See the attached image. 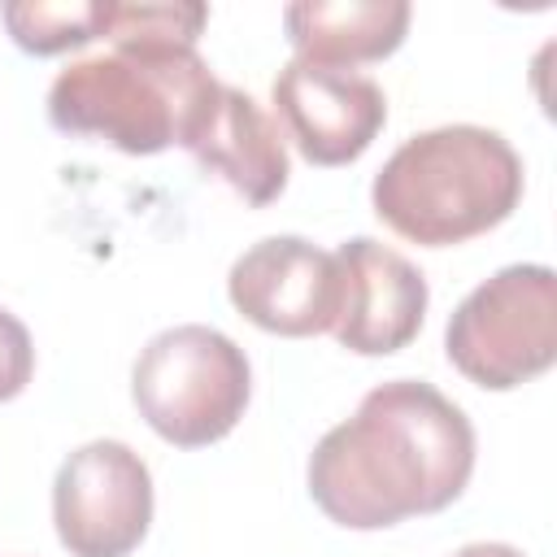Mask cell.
I'll return each instance as SVG.
<instances>
[{
	"mask_svg": "<svg viewBox=\"0 0 557 557\" xmlns=\"http://www.w3.org/2000/svg\"><path fill=\"white\" fill-rule=\"evenodd\" d=\"M52 522L74 557H126L152 522V474L122 440L74 448L52 479Z\"/></svg>",
	"mask_w": 557,
	"mask_h": 557,
	"instance_id": "8992f818",
	"label": "cell"
},
{
	"mask_svg": "<svg viewBox=\"0 0 557 557\" xmlns=\"http://www.w3.org/2000/svg\"><path fill=\"white\" fill-rule=\"evenodd\" d=\"M274 113L305 161L348 165L387 122V96L357 70L313 65L292 57L274 78Z\"/></svg>",
	"mask_w": 557,
	"mask_h": 557,
	"instance_id": "ba28073f",
	"label": "cell"
},
{
	"mask_svg": "<svg viewBox=\"0 0 557 557\" xmlns=\"http://www.w3.org/2000/svg\"><path fill=\"white\" fill-rule=\"evenodd\" d=\"M139 418L174 448H205L235 431L252 396L244 348L200 322L152 335L131 370Z\"/></svg>",
	"mask_w": 557,
	"mask_h": 557,
	"instance_id": "277c9868",
	"label": "cell"
},
{
	"mask_svg": "<svg viewBox=\"0 0 557 557\" xmlns=\"http://www.w3.org/2000/svg\"><path fill=\"white\" fill-rule=\"evenodd\" d=\"M191 157L205 170L222 174L248 205H270L287 187V148L278 126L248 91L226 83Z\"/></svg>",
	"mask_w": 557,
	"mask_h": 557,
	"instance_id": "8fae6325",
	"label": "cell"
},
{
	"mask_svg": "<svg viewBox=\"0 0 557 557\" xmlns=\"http://www.w3.org/2000/svg\"><path fill=\"white\" fill-rule=\"evenodd\" d=\"M335 265H339V313L331 326L335 339L361 357L400 352L422 331V313H426L422 270L370 235L344 239L335 248Z\"/></svg>",
	"mask_w": 557,
	"mask_h": 557,
	"instance_id": "9c48e42d",
	"label": "cell"
},
{
	"mask_svg": "<svg viewBox=\"0 0 557 557\" xmlns=\"http://www.w3.org/2000/svg\"><path fill=\"white\" fill-rule=\"evenodd\" d=\"M113 52L70 61L48 87V117L65 135L104 139L131 157L196 148L222 83L191 44L109 39Z\"/></svg>",
	"mask_w": 557,
	"mask_h": 557,
	"instance_id": "7a4b0ae2",
	"label": "cell"
},
{
	"mask_svg": "<svg viewBox=\"0 0 557 557\" xmlns=\"http://www.w3.org/2000/svg\"><path fill=\"white\" fill-rule=\"evenodd\" d=\"M453 557H527V553H522V548H513V544L483 540V544H466V548H457Z\"/></svg>",
	"mask_w": 557,
	"mask_h": 557,
	"instance_id": "9a60e30c",
	"label": "cell"
},
{
	"mask_svg": "<svg viewBox=\"0 0 557 557\" xmlns=\"http://www.w3.org/2000/svg\"><path fill=\"white\" fill-rule=\"evenodd\" d=\"M35 374V344H30V331L9 313L0 309V400H13L26 392Z\"/></svg>",
	"mask_w": 557,
	"mask_h": 557,
	"instance_id": "5bb4252c",
	"label": "cell"
},
{
	"mask_svg": "<svg viewBox=\"0 0 557 557\" xmlns=\"http://www.w3.org/2000/svg\"><path fill=\"white\" fill-rule=\"evenodd\" d=\"M283 30L300 61L348 70L357 61H383L405 44V0H296L283 9Z\"/></svg>",
	"mask_w": 557,
	"mask_h": 557,
	"instance_id": "30bf717a",
	"label": "cell"
},
{
	"mask_svg": "<svg viewBox=\"0 0 557 557\" xmlns=\"http://www.w3.org/2000/svg\"><path fill=\"white\" fill-rule=\"evenodd\" d=\"M374 213L405 239L448 248L500 226L522 200V157L500 131L435 126L409 135L374 174Z\"/></svg>",
	"mask_w": 557,
	"mask_h": 557,
	"instance_id": "3957f363",
	"label": "cell"
},
{
	"mask_svg": "<svg viewBox=\"0 0 557 557\" xmlns=\"http://www.w3.org/2000/svg\"><path fill=\"white\" fill-rule=\"evenodd\" d=\"M226 296L270 335H322L339 313V265L335 252H322L300 235H270L235 257Z\"/></svg>",
	"mask_w": 557,
	"mask_h": 557,
	"instance_id": "52a82bcc",
	"label": "cell"
},
{
	"mask_svg": "<svg viewBox=\"0 0 557 557\" xmlns=\"http://www.w3.org/2000/svg\"><path fill=\"white\" fill-rule=\"evenodd\" d=\"M113 0H13L0 9L13 44L35 57L83 48L109 30Z\"/></svg>",
	"mask_w": 557,
	"mask_h": 557,
	"instance_id": "7c38bea8",
	"label": "cell"
},
{
	"mask_svg": "<svg viewBox=\"0 0 557 557\" xmlns=\"http://www.w3.org/2000/svg\"><path fill=\"white\" fill-rule=\"evenodd\" d=\"M209 22L205 4L187 0H139V4H117L109 13V39H165V44H191L200 39Z\"/></svg>",
	"mask_w": 557,
	"mask_h": 557,
	"instance_id": "4fadbf2b",
	"label": "cell"
},
{
	"mask_svg": "<svg viewBox=\"0 0 557 557\" xmlns=\"http://www.w3.org/2000/svg\"><path fill=\"white\" fill-rule=\"evenodd\" d=\"M448 361L479 387L509 392L557 361V274L540 261L483 278L448 318Z\"/></svg>",
	"mask_w": 557,
	"mask_h": 557,
	"instance_id": "5b68a950",
	"label": "cell"
},
{
	"mask_svg": "<svg viewBox=\"0 0 557 557\" xmlns=\"http://www.w3.org/2000/svg\"><path fill=\"white\" fill-rule=\"evenodd\" d=\"M470 474L474 426L461 405L422 379L379 383L309 453V496L348 531L440 513L466 492Z\"/></svg>",
	"mask_w": 557,
	"mask_h": 557,
	"instance_id": "6da1fadb",
	"label": "cell"
}]
</instances>
